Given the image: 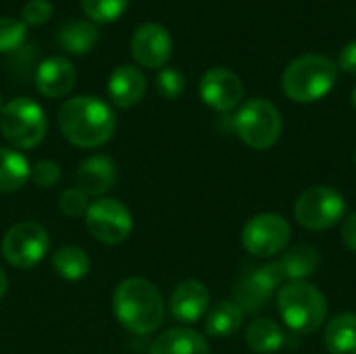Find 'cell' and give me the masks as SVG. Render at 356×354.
Instances as JSON below:
<instances>
[{
  "mask_svg": "<svg viewBox=\"0 0 356 354\" xmlns=\"http://www.w3.org/2000/svg\"><path fill=\"white\" fill-rule=\"evenodd\" d=\"M63 136L79 148H98L111 140L117 127L113 108L96 96H75L58 111Z\"/></svg>",
  "mask_w": 356,
  "mask_h": 354,
  "instance_id": "1",
  "label": "cell"
},
{
  "mask_svg": "<svg viewBox=\"0 0 356 354\" xmlns=\"http://www.w3.org/2000/svg\"><path fill=\"white\" fill-rule=\"evenodd\" d=\"M113 311L131 334H152L165 319V303L159 288L144 277L121 282L113 294Z\"/></svg>",
  "mask_w": 356,
  "mask_h": 354,
  "instance_id": "2",
  "label": "cell"
},
{
  "mask_svg": "<svg viewBox=\"0 0 356 354\" xmlns=\"http://www.w3.org/2000/svg\"><path fill=\"white\" fill-rule=\"evenodd\" d=\"M338 79V65L323 54H302L294 58L284 75V94L300 104L317 102L327 96Z\"/></svg>",
  "mask_w": 356,
  "mask_h": 354,
  "instance_id": "3",
  "label": "cell"
},
{
  "mask_svg": "<svg viewBox=\"0 0 356 354\" xmlns=\"http://www.w3.org/2000/svg\"><path fill=\"white\" fill-rule=\"evenodd\" d=\"M277 311L290 330L311 334L325 323L327 300L309 282H288L277 290Z\"/></svg>",
  "mask_w": 356,
  "mask_h": 354,
  "instance_id": "4",
  "label": "cell"
},
{
  "mask_svg": "<svg viewBox=\"0 0 356 354\" xmlns=\"http://www.w3.org/2000/svg\"><path fill=\"white\" fill-rule=\"evenodd\" d=\"M48 129L46 115L31 98H13L0 113V131L8 144L19 150L35 148Z\"/></svg>",
  "mask_w": 356,
  "mask_h": 354,
  "instance_id": "5",
  "label": "cell"
},
{
  "mask_svg": "<svg viewBox=\"0 0 356 354\" xmlns=\"http://www.w3.org/2000/svg\"><path fill=\"white\" fill-rule=\"evenodd\" d=\"M282 127L284 123L280 108L265 98L248 100L234 117V129L238 138L254 150H267L275 146L282 136Z\"/></svg>",
  "mask_w": 356,
  "mask_h": 354,
  "instance_id": "6",
  "label": "cell"
},
{
  "mask_svg": "<svg viewBox=\"0 0 356 354\" xmlns=\"http://www.w3.org/2000/svg\"><path fill=\"white\" fill-rule=\"evenodd\" d=\"M346 215L344 196L330 186H315L305 190L296 204L294 217L296 221L311 232H323L338 225Z\"/></svg>",
  "mask_w": 356,
  "mask_h": 354,
  "instance_id": "7",
  "label": "cell"
},
{
  "mask_svg": "<svg viewBox=\"0 0 356 354\" xmlns=\"http://www.w3.org/2000/svg\"><path fill=\"white\" fill-rule=\"evenodd\" d=\"M290 223L275 213H261L254 215L242 230V244L244 248L259 257L269 259L284 252L290 244Z\"/></svg>",
  "mask_w": 356,
  "mask_h": 354,
  "instance_id": "8",
  "label": "cell"
},
{
  "mask_svg": "<svg viewBox=\"0 0 356 354\" xmlns=\"http://www.w3.org/2000/svg\"><path fill=\"white\" fill-rule=\"evenodd\" d=\"M50 246L48 232L33 221H23L13 225L2 240L4 259L17 269H31L38 265Z\"/></svg>",
  "mask_w": 356,
  "mask_h": 354,
  "instance_id": "9",
  "label": "cell"
},
{
  "mask_svg": "<svg viewBox=\"0 0 356 354\" xmlns=\"http://www.w3.org/2000/svg\"><path fill=\"white\" fill-rule=\"evenodd\" d=\"M86 225L90 234L104 244H121L134 230L129 209L115 198H100L88 207Z\"/></svg>",
  "mask_w": 356,
  "mask_h": 354,
  "instance_id": "10",
  "label": "cell"
},
{
  "mask_svg": "<svg viewBox=\"0 0 356 354\" xmlns=\"http://www.w3.org/2000/svg\"><path fill=\"white\" fill-rule=\"evenodd\" d=\"M286 277L284 271L280 267V263H267L259 269H252L248 273H244L236 288H234V296H236V305L246 311V313H254L259 309H263L271 296L275 294V290H280L284 286Z\"/></svg>",
  "mask_w": 356,
  "mask_h": 354,
  "instance_id": "11",
  "label": "cell"
},
{
  "mask_svg": "<svg viewBox=\"0 0 356 354\" xmlns=\"http://www.w3.org/2000/svg\"><path fill=\"white\" fill-rule=\"evenodd\" d=\"M244 96V83L242 79L225 69V67H215L209 69L202 79H200V98L207 106L219 111V113H229L234 111Z\"/></svg>",
  "mask_w": 356,
  "mask_h": 354,
  "instance_id": "12",
  "label": "cell"
},
{
  "mask_svg": "<svg viewBox=\"0 0 356 354\" xmlns=\"http://www.w3.org/2000/svg\"><path fill=\"white\" fill-rule=\"evenodd\" d=\"M171 33L161 23H142L131 35V54L142 67L161 69L171 58Z\"/></svg>",
  "mask_w": 356,
  "mask_h": 354,
  "instance_id": "13",
  "label": "cell"
},
{
  "mask_svg": "<svg viewBox=\"0 0 356 354\" xmlns=\"http://www.w3.org/2000/svg\"><path fill=\"white\" fill-rule=\"evenodd\" d=\"M209 290L198 280L181 282L171 294V315L181 323H196L209 311Z\"/></svg>",
  "mask_w": 356,
  "mask_h": 354,
  "instance_id": "14",
  "label": "cell"
},
{
  "mask_svg": "<svg viewBox=\"0 0 356 354\" xmlns=\"http://www.w3.org/2000/svg\"><path fill=\"white\" fill-rule=\"evenodd\" d=\"M75 77V67L67 58L52 56L40 63L35 71V88L40 90V94L48 98H60L73 90Z\"/></svg>",
  "mask_w": 356,
  "mask_h": 354,
  "instance_id": "15",
  "label": "cell"
},
{
  "mask_svg": "<svg viewBox=\"0 0 356 354\" xmlns=\"http://www.w3.org/2000/svg\"><path fill=\"white\" fill-rule=\"evenodd\" d=\"M108 94H111V100L121 108L136 106L146 94L144 73L134 65L117 67L108 79Z\"/></svg>",
  "mask_w": 356,
  "mask_h": 354,
  "instance_id": "16",
  "label": "cell"
},
{
  "mask_svg": "<svg viewBox=\"0 0 356 354\" xmlns=\"http://www.w3.org/2000/svg\"><path fill=\"white\" fill-rule=\"evenodd\" d=\"M117 179V167L108 156L96 154L86 159L77 169V186L86 196L106 194Z\"/></svg>",
  "mask_w": 356,
  "mask_h": 354,
  "instance_id": "17",
  "label": "cell"
},
{
  "mask_svg": "<svg viewBox=\"0 0 356 354\" xmlns=\"http://www.w3.org/2000/svg\"><path fill=\"white\" fill-rule=\"evenodd\" d=\"M150 354H211V351L209 342L198 332L188 328H173L152 342Z\"/></svg>",
  "mask_w": 356,
  "mask_h": 354,
  "instance_id": "18",
  "label": "cell"
},
{
  "mask_svg": "<svg viewBox=\"0 0 356 354\" xmlns=\"http://www.w3.org/2000/svg\"><path fill=\"white\" fill-rule=\"evenodd\" d=\"M286 282H305L309 275H313L321 263L319 250L309 244H296L290 250L284 252V257L277 261Z\"/></svg>",
  "mask_w": 356,
  "mask_h": 354,
  "instance_id": "19",
  "label": "cell"
},
{
  "mask_svg": "<svg viewBox=\"0 0 356 354\" xmlns=\"http://www.w3.org/2000/svg\"><path fill=\"white\" fill-rule=\"evenodd\" d=\"M100 31L94 23L83 19H73L60 25L58 29V44L63 50L71 54H86L98 44Z\"/></svg>",
  "mask_w": 356,
  "mask_h": 354,
  "instance_id": "20",
  "label": "cell"
},
{
  "mask_svg": "<svg viewBox=\"0 0 356 354\" xmlns=\"http://www.w3.org/2000/svg\"><path fill=\"white\" fill-rule=\"evenodd\" d=\"M330 354H356V313H342L334 317L323 336Z\"/></svg>",
  "mask_w": 356,
  "mask_h": 354,
  "instance_id": "21",
  "label": "cell"
},
{
  "mask_svg": "<svg viewBox=\"0 0 356 354\" xmlns=\"http://www.w3.org/2000/svg\"><path fill=\"white\" fill-rule=\"evenodd\" d=\"M246 344L257 354L277 353L286 344V334L280 323L271 319H254L246 328Z\"/></svg>",
  "mask_w": 356,
  "mask_h": 354,
  "instance_id": "22",
  "label": "cell"
},
{
  "mask_svg": "<svg viewBox=\"0 0 356 354\" xmlns=\"http://www.w3.org/2000/svg\"><path fill=\"white\" fill-rule=\"evenodd\" d=\"M242 319H244V311L234 300H223L209 311L204 330L213 338H229L240 330Z\"/></svg>",
  "mask_w": 356,
  "mask_h": 354,
  "instance_id": "23",
  "label": "cell"
},
{
  "mask_svg": "<svg viewBox=\"0 0 356 354\" xmlns=\"http://www.w3.org/2000/svg\"><path fill=\"white\" fill-rule=\"evenodd\" d=\"M29 175L31 167L21 152L13 148H0V192L21 190Z\"/></svg>",
  "mask_w": 356,
  "mask_h": 354,
  "instance_id": "24",
  "label": "cell"
},
{
  "mask_svg": "<svg viewBox=\"0 0 356 354\" xmlns=\"http://www.w3.org/2000/svg\"><path fill=\"white\" fill-rule=\"evenodd\" d=\"M54 271L69 282H77L90 271V257L79 246H63L52 255Z\"/></svg>",
  "mask_w": 356,
  "mask_h": 354,
  "instance_id": "25",
  "label": "cell"
},
{
  "mask_svg": "<svg viewBox=\"0 0 356 354\" xmlns=\"http://www.w3.org/2000/svg\"><path fill=\"white\" fill-rule=\"evenodd\" d=\"M127 4L129 0H81L83 13L94 23H111L119 19L125 13Z\"/></svg>",
  "mask_w": 356,
  "mask_h": 354,
  "instance_id": "26",
  "label": "cell"
},
{
  "mask_svg": "<svg viewBox=\"0 0 356 354\" xmlns=\"http://www.w3.org/2000/svg\"><path fill=\"white\" fill-rule=\"evenodd\" d=\"M27 38V25L13 17H0V52L17 50Z\"/></svg>",
  "mask_w": 356,
  "mask_h": 354,
  "instance_id": "27",
  "label": "cell"
},
{
  "mask_svg": "<svg viewBox=\"0 0 356 354\" xmlns=\"http://www.w3.org/2000/svg\"><path fill=\"white\" fill-rule=\"evenodd\" d=\"M156 90L163 98H169V100H175L184 94L186 90V77L181 71L177 69H161V73L156 75Z\"/></svg>",
  "mask_w": 356,
  "mask_h": 354,
  "instance_id": "28",
  "label": "cell"
},
{
  "mask_svg": "<svg viewBox=\"0 0 356 354\" xmlns=\"http://www.w3.org/2000/svg\"><path fill=\"white\" fill-rule=\"evenodd\" d=\"M58 207L65 215L69 217H81L88 213V196L79 190V188H69L60 194L58 198Z\"/></svg>",
  "mask_w": 356,
  "mask_h": 354,
  "instance_id": "29",
  "label": "cell"
},
{
  "mask_svg": "<svg viewBox=\"0 0 356 354\" xmlns=\"http://www.w3.org/2000/svg\"><path fill=\"white\" fill-rule=\"evenodd\" d=\"M52 13L54 8L50 0H27L21 10L25 25H44L46 21H50Z\"/></svg>",
  "mask_w": 356,
  "mask_h": 354,
  "instance_id": "30",
  "label": "cell"
},
{
  "mask_svg": "<svg viewBox=\"0 0 356 354\" xmlns=\"http://www.w3.org/2000/svg\"><path fill=\"white\" fill-rule=\"evenodd\" d=\"M35 186L40 188H52L60 182V167L54 161H38L31 167V175Z\"/></svg>",
  "mask_w": 356,
  "mask_h": 354,
  "instance_id": "31",
  "label": "cell"
},
{
  "mask_svg": "<svg viewBox=\"0 0 356 354\" xmlns=\"http://www.w3.org/2000/svg\"><path fill=\"white\" fill-rule=\"evenodd\" d=\"M340 67L342 71L350 73V75H356V40L348 42L342 50H340Z\"/></svg>",
  "mask_w": 356,
  "mask_h": 354,
  "instance_id": "32",
  "label": "cell"
},
{
  "mask_svg": "<svg viewBox=\"0 0 356 354\" xmlns=\"http://www.w3.org/2000/svg\"><path fill=\"white\" fill-rule=\"evenodd\" d=\"M342 240L348 250L356 252V213L348 215L342 223Z\"/></svg>",
  "mask_w": 356,
  "mask_h": 354,
  "instance_id": "33",
  "label": "cell"
},
{
  "mask_svg": "<svg viewBox=\"0 0 356 354\" xmlns=\"http://www.w3.org/2000/svg\"><path fill=\"white\" fill-rule=\"evenodd\" d=\"M6 286H8V280H6V273L0 269V298L6 294Z\"/></svg>",
  "mask_w": 356,
  "mask_h": 354,
  "instance_id": "34",
  "label": "cell"
},
{
  "mask_svg": "<svg viewBox=\"0 0 356 354\" xmlns=\"http://www.w3.org/2000/svg\"><path fill=\"white\" fill-rule=\"evenodd\" d=\"M353 106H355V111H356V88L353 90Z\"/></svg>",
  "mask_w": 356,
  "mask_h": 354,
  "instance_id": "35",
  "label": "cell"
},
{
  "mask_svg": "<svg viewBox=\"0 0 356 354\" xmlns=\"http://www.w3.org/2000/svg\"><path fill=\"white\" fill-rule=\"evenodd\" d=\"M2 108H4V102H2V94H0V113H2Z\"/></svg>",
  "mask_w": 356,
  "mask_h": 354,
  "instance_id": "36",
  "label": "cell"
},
{
  "mask_svg": "<svg viewBox=\"0 0 356 354\" xmlns=\"http://www.w3.org/2000/svg\"><path fill=\"white\" fill-rule=\"evenodd\" d=\"M355 165H356V150H355Z\"/></svg>",
  "mask_w": 356,
  "mask_h": 354,
  "instance_id": "37",
  "label": "cell"
}]
</instances>
